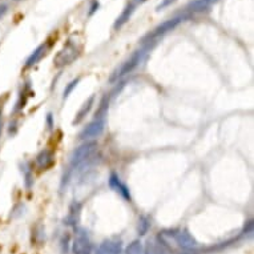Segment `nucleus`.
Here are the masks:
<instances>
[{
    "label": "nucleus",
    "mask_w": 254,
    "mask_h": 254,
    "mask_svg": "<svg viewBox=\"0 0 254 254\" xmlns=\"http://www.w3.org/2000/svg\"><path fill=\"white\" fill-rule=\"evenodd\" d=\"M80 53H81V47L79 44L74 43L72 40H68L63 45V48L56 53V56L53 57V63L57 68L70 66L80 56Z\"/></svg>",
    "instance_id": "1"
},
{
    "label": "nucleus",
    "mask_w": 254,
    "mask_h": 254,
    "mask_svg": "<svg viewBox=\"0 0 254 254\" xmlns=\"http://www.w3.org/2000/svg\"><path fill=\"white\" fill-rule=\"evenodd\" d=\"M97 149L96 141H87L73 150V153L71 154L70 160V168L71 169H76V168L81 167L83 164L92 157Z\"/></svg>",
    "instance_id": "2"
},
{
    "label": "nucleus",
    "mask_w": 254,
    "mask_h": 254,
    "mask_svg": "<svg viewBox=\"0 0 254 254\" xmlns=\"http://www.w3.org/2000/svg\"><path fill=\"white\" fill-rule=\"evenodd\" d=\"M144 53H145V49L136 51V52L133 53L128 60H125L121 66L118 67L117 70L114 71L113 73L110 74L109 83L110 84L116 83V81H118L120 79H123L125 74L131 73L132 71L135 70V68L140 64V62L143 60V56H144Z\"/></svg>",
    "instance_id": "3"
},
{
    "label": "nucleus",
    "mask_w": 254,
    "mask_h": 254,
    "mask_svg": "<svg viewBox=\"0 0 254 254\" xmlns=\"http://www.w3.org/2000/svg\"><path fill=\"white\" fill-rule=\"evenodd\" d=\"M186 18H188L186 15H179V16H175V18L169 19V20H167V22L161 23V24L156 27L150 34H148V35L145 36L144 39H143V43H146V41H149V43H150V41H154V40L158 39L160 36L165 35L167 32L172 31V30L179 26L181 22H184Z\"/></svg>",
    "instance_id": "4"
},
{
    "label": "nucleus",
    "mask_w": 254,
    "mask_h": 254,
    "mask_svg": "<svg viewBox=\"0 0 254 254\" xmlns=\"http://www.w3.org/2000/svg\"><path fill=\"white\" fill-rule=\"evenodd\" d=\"M92 242L84 230H79L76 233L73 244H72V252L73 254H92Z\"/></svg>",
    "instance_id": "5"
},
{
    "label": "nucleus",
    "mask_w": 254,
    "mask_h": 254,
    "mask_svg": "<svg viewBox=\"0 0 254 254\" xmlns=\"http://www.w3.org/2000/svg\"><path fill=\"white\" fill-rule=\"evenodd\" d=\"M106 128V121L104 118H96L92 123H89L87 127L84 128L83 132L80 133V139L81 140H88V139H95L99 137L104 132Z\"/></svg>",
    "instance_id": "6"
},
{
    "label": "nucleus",
    "mask_w": 254,
    "mask_h": 254,
    "mask_svg": "<svg viewBox=\"0 0 254 254\" xmlns=\"http://www.w3.org/2000/svg\"><path fill=\"white\" fill-rule=\"evenodd\" d=\"M81 209L83 206L77 201H73L68 208V213H67L64 223L68 226H76L80 221V216H81Z\"/></svg>",
    "instance_id": "7"
},
{
    "label": "nucleus",
    "mask_w": 254,
    "mask_h": 254,
    "mask_svg": "<svg viewBox=\"0 0 254 254\" xmlns=\"http://www.w3.org/2000/svg\"><path fill=\"white\" fill-rule=\"evenodd\" d=\"M109 186L113 189L114 192H117L120 196L123 198H125L127 201L131 202L132 201V197H131V192H129V189L127 188V185L124 184L123 181L120 180V177L117 175H114L112 173L109 177Z\"/></svg>",
    "instance_id": "8"
},
{
    "label": "nucleus",
    "mask_w": 254,
    "mask_h": 254,
    "mask_svg": "<svg viewBox=\"0 0 254 254\" xmlns=\"http://www.w3.org/2000/svg\"><path fill=\"white\" fill-rule=\"evenodd\" d=\"M53 162H55V154H53L52 150H49V149H44V150H41V152L37 154V157H36V165H37V168L41 169V171H47L48 168L52 167Z\"/></svg>",
    "instance_id": "9"
},
{
    "label": "nucleus",
    "mask_w": 254,
    "mask_h": 254,
    "mask_svg": "<svg viewBox=\"0 0 254 254\" xmlns=\"http://www.w3.org/2000/svg\"><path fill=\"white\" fill-rule=\"evenodd\" d=\"M121 249H123L121 242L108 240V241H104L103 244H100V246L97 248L96 254H120L121 253Z\"/></svg>",
    "instance_id": "10"
},
{
    "label": "nucleus",
    "mask_w": 254,
    "mask_h": 254,
    "mask_svg": "<svg viewBox=\"0 0 254 254\" xmlns=\"http://www.w3.org/2000/svg\"><path fill=\"white\" fill-rule=\"evenodd\" d=\"M213 3H216V0H193L189 3L186 9L189 12H204L211 8Z\"/></svg>",
    "instance_id": "11"
},
{
    "label": "nucleus",
    "mask_w": 254,
    "mask_h": 254,
    "mask_svg": "<svg viewBox=\"0 0 254 254\" xmlns=\"http://www.w3.org/2000/svg\"><path fill=\"white\" fill-rule=\"evenodd\" d=\"M45 51H47V45H45V44L39 45V47H37V48H36L35 51L28 56V59H27V62H26L27 68H30V67L37 64V63L41 60V57L45 55Z\"/></svg>",
    "instance_id": "12"
},
{
    "label": "nucleus",
    "mask_w": 254,
    "mask_h": 254,
    "mask_svg": "<svg viewBox=\"0 0 254 254\" xmlns=\"http://www.w3.org/2000/svg\"><path fill=\"white\" fill-rule=\"evenodd\" d=\"M93 103H95V96H91L85 103H84L83 106H81L80 110L77 112V114H76V117H74L73 124H80L83 121L84 118H85V116H87V114L91 112V109H92Z\"/></svg>",
    "instance_id": "13"
},
{
    "label": "nucleus",
    "mask_w": 254,
    "mask_h": 254,
    "mask_svg": "<svg viewBox=\"0 0 254 254\" xmlns=\"http://www.w3.org/2000/svg\"><path fill=\"white\" fill-rule=\"evenodd\" d=\"M133 11H135V5L133 4L128 5L127 8L123 11V13L118 16L117 20H116V23H114V28H116V30H117V28H121V27H123L124 24H125V23H127L129 19H131Z\"/></svg>",
    "instance_id": "14"
},
{
    "label": "nucleus",
    "mask_w": 254,
    "mask_h": 254,
    "mask_svg": "<svg viewBox=\"0 0 254 254\" xmlns=\"http://www.w3.org/2000/svg\"><path fill=\"white\" fill-rule=\"evenodd\" d=\"M125 254H149L146 250L144 249V246L139 240L132 241L125 249Z\"/></svg>",
    "instance_id": "15"
},
{
    "label": "nucleus",
    "mask_w": 254,
    "mask_h": 254,
    "mask_svg": "<svg viewBox=\"0 0 254 254\" xmlns=\"http://www.w3.org/2000/svg\"><path fill=\"white\" fill-rule=\"evenodd\" d=\"M150 228V221L146 216H141L140 218H139V225H137V232L140 236H144L146 234Z\"/></svg>",
    "instance_id": "16"
},
{
    "label": "nucleus",
    "mask_w": 254,
    "mask_h": 254,
    "mask_svg": "<svg viewBox=\"0 0 254 254\" xmlns=\"http://www.w3.org/2000/svg\"><path fill=\"white\" fill-rule=\"evenodd\" d=\"M146 252L149 254H171L161 244H158V242H149Z\"/></svg>",
    "instance_id": "17"
},
{
    "label": "nucleus",
    "mask_w": 254,
    "mask_h": 254,
    "mask_svg": "<svg viewBox=\"0 0 254 254\" xmlns=\"http://www.w3.org/2000/svg\"><path fill=\"white\" fill-rule=\"evenodd\" d=\"M79 81H80V77H77V79H74L73 81H71V83L68 84V85H67V88H66V89H64V93H63V97H64V99L70 96V93L72 92V91H73L74 88L77 87V84H79Z\"/></svg>",
    "instance_id": "18"
},
{
    "label": "nucleus",
    "mask_w": 254,
    "mask_h": 254,
    "mask_svg": "<svg viewBox=\"0 0 254 254\" xmlns=\"http://www.w3.org/2000/svg\"><path fill=\"white\" fill-rule=\"evenodd\" d=\"M175 1H176V0H162L161 3L157 5V8H156V9H157V11H161V9L167 8V7H169V5L173 4Z\"/></svg>",
    "instance_id": "19"
},
{
    "label": "nucleus",
    "mask_w": 254,
    "mask_h": 254,
    "mask_svg": "<svg viewBox=\"0 0 254 254\" xmlns=\"http://www.w3.org/2000/svg\"><path fill=\"white\" fill-rule=\"evenodd\" d=\"M97 8H99V1H93L92 3V7H91V11H89V15H92V13H95L97 11Z\"/></svg>",
    "instance_id": "20"
},
{
    "label": "nucleus",
    "mask_w": 254,
    "mask_h": 254,
    "mask_svg": "<svg viewBox=\"0 0 254 254\" xmlns=\"http://www.w3.org/2000/svg\"><path fill=\"white\" fill-rule=\"evenodd\" d=\"M7 9H8V5L7 4L0 5V18H1V16H4L5 12H7Z\"/></svg>",
    "instance_id": "21"
},
{
    "label": "nucleus",
    "mask_w": 254,
    "mask_h": 254,
    "mask_svg": "<svg viewBox=\"0 0 254 254\" xmlns=\"http://www.w3.org/2000/svg\"><path fill=\"white\" fill-rule=\"evenodd\" d=\"M136 4H141V3H144V1H146V0H133Z\"/></svg>",
    "instance_id": "22"
},
{
    "label": "nucleus",
    "mask_w": 254,
    "mask_h": 254,
    "mask_svg": "<svg viewBox=\"0 0 254 254\" xmlns=\"http://www.w3.org/2000/svg\"><path fill=\"white\" fill-rule=\"evenodd\" d=\"M0 129H1V109H0Z\"/></svg>",
    "instance_id": "23"
},
{
    "label": "nucleus",
    "mask_w": 254,
    "mask_h": 254,
    "mask_svg": "<svg viewBox=\"0 0 254 254\" xmlns=\"http://www.w3.org/2000/svg\"><path fill=\"white\" fill-rule=\"evenodd\" d=\"M16 1H20V0H16Z\"/></svg>",
    "instance_id": "24"
},
{
    "label": "nucleus",
    "mask_w": 254,
    "mask_h": 254,
    "mask_svg": "<svg viewBox=\"0 0 254 254\" xmlns=\"http://www.w3.org/2000/svg\"><path fill=\"white\" fill-rule=\"evenodd\" d=\"M120 254H121V253H120Z\"/></svg>",
    "instance_id": "25"
}]
</instances>
